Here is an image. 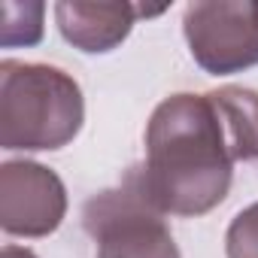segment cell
I'll list each match as a JSON object with an SVG mask.
<instances>
[{
    "label": "cell",
    "mask_w": 258,
    "mask_h": 258,
    "mask_svg": "<svg viewBox=\"0 0 258 258\" xmlns=\"http://www.w3.org/2000/svg\"><path fill=\"white\" fill-rule=\"evenodd\" d=\"M195 64L213 76L258 67V0H198L182 13Z\"/></svg>",
    "instance_id": "4"
},
{
    "label": "cell",
    "mask_w": 258,
    "mask_h": 258,
    "mask_svg": "<svg viewBox=\"0 0 258 258\" xmlns=\"http://www.w3.org/2000/svg\"><path fill=\"white\" fill-rule=\"evenodd\" d=\"M127 176L161 216H204L228 198L234 155L210 91H179L155 106L146 164Z\"/></svg>",
    "instance_id": "1"
},
{
    "label": "cell",
    "mask_w": 258,
    "mask_h": 258,
    "mask_svg": "<svg viewBox=\"0 0 258 258\" xmlns=\"http://www.w3.org/2000/svg\"><path fill=\"white\" fill-rule=\"evenodd\" d=\"M0 258H37V255H34L28 246H16V243H10V246H4Z\"/></svg>",
    "instance_id": "10"
},
{
    "label": "cell",
    "mask_w": 258,
    "mask_h": 258,
    "mask_svg": "<svg viewBox=\"0 0 258 258\" xmlns=\"http://www.w3.org/2000/svg\"><path fill=\"white\" fill-rule=\"evenodd\" d=\"M67 216V188L37 161L0 164V228L13 237H49Z\"/></svg>",
    "instance_id": "5"
},
{
    "label": "cell",
    "mask_w": 258,
    "mask_h": 258,
    "mask_svg": "<svg viewBox=\"0 0 258 258\" xmlns=\"http://www.w3.org/2000/svg\"><path fill=\"white\" fill-rule=\"evenodd\" d=\"M85 121L79 82L52 64H0V146L55 152L76 140Z\"/></svg>",
    "instance_id": "2"
},
{
    "label": "cell",
    "mask_w": 258,
    "mask_h": 258,
    "mask_svg": "<svg viewBox=\"0 0 258 258\" xmlns=\"http://www.w3.org/2000/svg\"><path fill=\"white\" fill-rule=\"evenodd\" d=\"M228 258H258V201L240 210L225 234Z\"/></svg>",
    "instance_id": "9"
},
{
    "label": "cell",
    "mask_w": 258,
    "mask_h": 258,
    "mask_svg": "<svg viewBox=\"0 0 258 258\" xmlns=\"http://www.w3.org/2000/svg\"><path fill=\"white\" fill-rule=\"evenodd\" d=\"M137 19L140 13L134 4H94V0L55 4V22L61 37L85 55H103L121 46Z\"/></svg>",
    "instance_id": "6"
},
{
    "label": "cell",
    "mask_w": 258,
    "mask_h": 258,
    "mask_svg": "<svg viewBox=\"0 0 258 258\" xmlns=\"http://www.w3.org/2000/svg\"><path fill=\"white\" fill-rule=\"evenodd\" d=\"M0 13H4V25H0V46L4 49L37 46L43 40V16H46L43 4H16V0H7L0 7Z\"/></svg>",
    "instance_id": "8"
},
{
    "label": "cell",
    "mask_w": 258,
    "mask_h": 258,
    "mask_svg": "<svg viewBox=\"0 0 258 258\" xmlns=\"http://www.w3.org/2000/svg\"><path fill=\"white\" fill-rule=\"evenodd\" d=\"M210 97L222 115L234 161H258V91L225 85Z\"/></svg>",
    "instance_id": "7"
},
{
    "label": "cell",
    "mask_w": 258,
    "mask_h": 258,
    "mask_svg": "<svg viewBox=\"0 0 258 258\" xmlns=\"http://www.w3.org/2000/svg\"><path fill=\"white\" fill-rule=\"evenodd\" d=\"M82 225L97 243V258H182L167 222L131 176L94 195L82 207Z\"/></svg>",
    "instance_id": "3"
}]
</instances>
